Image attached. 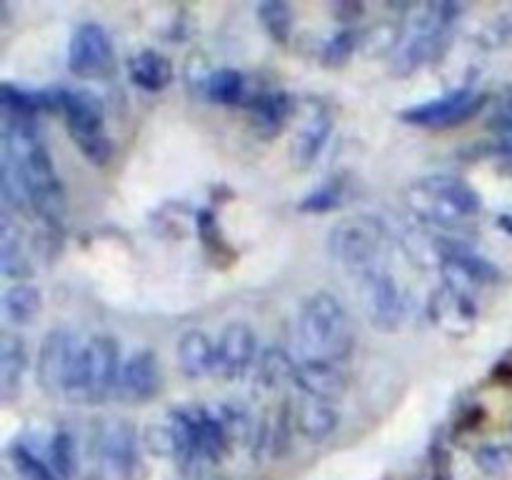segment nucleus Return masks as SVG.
<instances>
[{
	"instance_id": "32",
	"label": "nucleus",
	"mask_w": 512,
	"mask_h": 480,
	"mask_svg": "<svg viewBox=\"0 0 512 480\" xmlns=\"http://www.w3.org/2000/svg\"><path fill=\"white\" fill-rule=\"evenodd\" d=\"M360 48V35L353 28H343L333 35L330 40H325L323 45V65L328 68H340V65L348 63L353 58L355 50Z\"/></svg>"
},
{
	"instance_id": "28",
	"label": "nucleus",
	"mask_w": 512,
	"mask_h": 480,
	"mask_svg": "<svg viewBox=\"0 0 512 480\" xmlns=\"http://www.w3.org/2000/svg\"><path fill=\"white\" fill-rule=\"evenodd\" d=\"M245 93V78L240 70L235 68H220L205 78V95L215 103L233 105L243 98Z\"/></svg>"
},
{
	"instance_id": "30",
	"label": "nucleus",
	"mask_w": 512,
	"mask_h": 480,
	"mask_svg": "<svg viewBox=\"0 0 512 480\" xmlns=\"http://www.w3.org/2000/svg\"><path fill=\"white\" fill-rule=\"evenodd\" d=\"M258 18L275 43H288L290 33H293V10H290L288 3H280V0L260 3Z\"/></svg>"
},
{
	"instance_id": "31",
	"label": "nucleus",
	"mask_w": 512,
	"mask_h": 480,
	"mask_svg": "<svg viewBox=\"0 0 512 480\" xmlns=\"http://www.w3.org/2000/svg\"><path fill=\"white\" fill-rule=\"evenodd\" d=\"M75 443L73 435L68 430L58 428L53 435H50L48 443V465L60 475L63 480H68L70 475L75 473Z\"/></svg>"
},
{
	"instance_id": "17",
	"label": "nucleus",
	"mask_w": 512,
	"mask_h": 480,
	"mask_svg": "<svg viewBox=\"0 0 512 480\" xmlns=\"http://www.w3.org/2000/svg\"><path fill=\"white\" fill-rule=\"evenodd\" d=\"M430 318L448 335H465L475 323V303L470 295L443 285L430 298Z\"/></svg>"
},
{
	"instance_id": "23",
	"label": "nucleus",
	"mask_w": 512,
	"mask_h": 480,
	"mask_svg": "<svg viewBox=\"0 0 512 480\" xmlns=\"http://www.w3.org/2000/svg\"><path fill=\"white\" fill-rule=\"evenodd\" d=\"M0 273L5 278H28L30 263L25 255L23 243H20V228L13 223L8 210H3L0 220Z\"/></svg>"
},
{
	"instance_id": "33",
	"label": "nucleus",
	"mask_w": 512,
	"mask_h": 480,
	"mask_svg": "<svg viewBox=\"0 0 512 480\" xmlns=\"http://www.w3.org/2000/svg\"><path fill=\"white\" fill-rule=\"evenodd\" d=\"M340 203H343V183L328 180L323 188L313 190V193L300 200V210L303 213H328V210L338 208Z\"/></svg>"
},
{
	"instance_id": "9",
	"label": "nucleus",
	"mask_w": 512,
	"mask_h": 480,
	"mask_svg": "<svg viewBox=\"0 0 512 480\" xmlns=\"http://www.w3.org/2000/svg\"><path fill=\"white\" fill-rule=\"evenodd\" d=\"M355 283L368 323L380 333H395L405 320V298L395 275L383 265L355 278Z\"/></svg>"
},
{
	"instance_id": "10",
	"label": "nucleus",
	"mask_w": 512,
	"mask_h": 480,
	"mask_svg": "<svg viewBox=\"0 0 512 480\" xmlns=\"http://www.w3.org/2000/svg\"><path fill=\"white\" fill-rule=\"evenodd\" d=\"M78 350L80 340L75 338L70 328H53L45 335L43 345L38 350V363H35V378H38L40 390L45 395L65 398Z\"/></svg>"
},
{
	"instance_id": "16",
	"label": "nucleus",
	"mask_w": 512,
	"mask_h": 480,
	"mask_svg": "<svg viewBox=\"0 0 512 480\" xmlns=\"http://www.w3.org/2000/svg\"><path fill=\"white\" fill-rule=\"evenodd\" d=\"M330 130H333V120H330L328 110L323 105H315L290 140V160H293L295 168H310L318 160L325 143H328Z\"/></svg>"
},
{
	"instance_id": "1",
	"label": "nucleus",
	"mask_w": 512,
	"mask_h": 480,
	"mask_svg": "<svg viewBox=\"0 0 512 480\" xmlns=\"http://www.w3.org/2000/svg\"><path fill=\"white\" fill-rule=\"evenodd\" d=\"M0 173L18 185L25 203L45 225L63 228L65 215H68L65 190L33 118L3 113V170Z\"/></svg>"
},
{
	"instance_id": "15",
	"label": "nucleus",
	"mask_w": 512,
	"mask_h": 480,
	"mask_svg": "<svg viewBox=\"0 0 512 480\" xmlns=\"http://www.w3.org/2000/svg\"><path fill=\"white\" fill-rule=\"evenodd\" d=\"M293 383L298 385L303 395L325 400V403H335L348 390V375L340 368V363H333V360L305 358L295 365Z\"/></svg>"
},
{
	"instance_id": "26",
	"label": "nucleus",
	"mask_w": 512,
	"mask_h": 480,
	"mask_svg": "<svg viewBox=\"0 0 512 480\" xmlns=\"http://www.w3.org/2000/svg\"><path fill=\"white\" fill-rule=\"evenodd\" d=\"M293 358L283 348H265L258 360V383L268 390H278L288 380H295Z\"/></svg>"
},
{
	"instance_id": "19",
	"label": "nucleus",
	"mask_w": 512,
	"mask_h": 480,
	"mask_svg": "<svg viewBox=\"0 0 512 480\" xmlns=\"http://www.w3.org/2000/svg\"><path fill=\"white\" fill-rule=\"evenodd\" d=\"M175 355H178V368L185 378L198 380L215 373V343L205 330H188L180 335Z\"/></svg>"
},
{
	"instance_id": "34",
	"label": "nucleus",
	"mask_w": 512,
	"mask_h": 480,
	"mask_svg": "<svg viewBox=\"0 0 512 480\" xmlns=\"http://www.w3.org/2000/svg\"><path fill=\"white\" fill-rule=\"evenodd\" d=\"M145 448L153 455H165V458H175V435L173 428L168 425H148L143 430Z\"/></svg>"
},
{
	"instance_id": "13",
	"label": "nucleus",
	"mask_w": 512,
	"mask_h": 480,
	"mask_svg": "<svg viewBox=\"0 0 512 480\" xmlns=\"http://www.w3.org/2000/svg\"><path fill=\"white\" fill-rule=\"evenodd\" d=\"M258 355V335L243 320L225 325L215 343V375L225 380H238L253 368Z\"/></svg>"
},
{
	"instance_id": "12",
	"label": "nucleus",
	"mask_w": 512,
	"mask_h": 480,
	"mask_svg": "<svg viewBox=\"0 0 512 480\" xmlns=\"http://www.w3.org/2000/svg\"><path fill=\"white\" fill-rule=\"evenodd\" d=\"M68 68L78 78H100L113 68V43L98 23H80L68 43Z\"/></svg>"
},
{
	"instance_id": "22",
	"label": "nucleus",
	"mask_w": 512,
	"mask_h": 480,
	"mask_svg": "<svg viewBox=\"0 0 512 480\" xmlns=\"http://www.w3.org/2000/svg\"><path fill=\"white\" fill-rule=\"evenodd\" d=\"M25 368H28L25 343L18 335L3 333L0 338V393L5 400H10L20 390Z\"/></svg>"
},
{
	"instance_id": "25",
	"label": "nucleus",
	"mask_w": 512,
	"mask_h": 480,
	"mask_svg": "<svg viewBox=\"0 0 512 480\" xmlns=\"http://www.w3.org/2000/svg\"><path fill=\"white\" fill-rule=\"evenodd\" d=\"M195 420H198L200 455L203 460H218L230 443L213 405H195Z\"/></svg>"
},
{
	"instance_id": "6",
	"label": "nucleus",
	"mask_w": 512,
	"mask_h": 480,
	"mask_svg": "<svg viewBox=\"0 0 512 480\" xmlns=\"http://www.w3.org/2000/svg\"><path fill=\"white\" fill-rule=\"evenodd\" d=\"M48 108L58 110L65 120L70 138L78 145L80 153L93 165L108 163L113 145L103 128V105L88 90L60 88L48 95Z\"/></svg>"
},
{
	"instance_id": "3",
	"label": "nucleus",
	"mask_w": 512,
	"mask_h": 480,
	"mask_svg": "<svg viewBox=\"0 0 512 480\" xmlns=\"http://www.w3.org/2000/svg\"><path fill=\"white\" fill-rule=\"evenodd\" d=\"M298 335L308 358L343 363L355 348V328L350 313L328 290L305 298L298 313Z\"/></svg>"
},
{
	"instance_id": "20",
	"label": "nucleus",
	"mask_w": 512,
	"mask_h": 480,
	"mask_svg": "<svg viewBox=\"0 0 512 480\" xmlns=\"http://www.w3.org/2000/svg\"><path fill=\"white\" fill-rule=\"evenodd\" d=\"M293 110V95H288L285 90H270V93H263L260 98L253 100V105H250V120H253L255 130L260 135L273 138L293 118Z\"/></svg>"
},
{
	"instance_id": "21",
	"label": "nucleus",
	"mask_w": 512,
	"mask_h": 480,
	"mask_svg": "<svg viewBox=\"0 0 512 480\" xmlns=\"http://www.w3.org/2000/svg\"><path fill=\"white\" fill-rule=\"evenodd\" d=\"M128 75L138 88L158 93L173 83V63L158 50H140L128 60Z\"/></svg>"
},
{
	"instance_id": "7",
	"label": "nucleus",
	"mask_w": 512,
	"mask_h": 480,
	"mask_svg": "<svg viewBox=\"0 0 512 480\" xmlns=\"http://www.w3.org/2000/svg\"><path fill=\"white\" fill-rule=\"evenodd\" d=\"M388 233L383 223L370 215H350L333 225L328 235V250L353 278L383 268Z\"/></svg>"
},
{
	"instance_id": "27",
	"label": "nucleus",
	"mask_w": 512,
	"mask_h": 480,
	"mask_svg": "<svg viewBox=\"0 0 512 480\" xmlns=\"http://www.w3.org/2000/svg\"><path fill=\"white\" fill-rule=\"evenodd\" d=\"M215 413H218L220 423H223L225 435H228V443H253L255 423L250 410L243 403H235V400H225V403L213 405Z\"/></svg>"
},
{
	"instance_id": "14",
	"label": "nucleus",
	"mask_w": 512,
	"mask_h": 480,
	"mask_svg": "<svg viewBox=\"0 0 512 480\" xmlns=\"http://www.w3.org/2000/svg\"><path fill=\"white\" fill-rule=\"evenodd\" d=\"M163 385L158 358L153 350H135L123 360L115 383V398L125 405H140L153 400Z\"/></svg>"
},
{
	"instance_id": "29",
	"label": "nucleus",
	"mask_w": 512,
	"mask_h": 480,
	"mask_svg": "<svg viewBox=\"0 0 512 480\" xmlns=\"http://www.w3.org/2000/svg\"><path fill=\"white\" fill-rule=\"evenodd\" d=\"M10 463H13L15 475L18 480H63L53 468L48 465V460L40 458L35 450H30L25 443H15L10 448Z\"/></svg>"
},
{
	"instance_id": "4",
	"label": "nucleus",
	"mask_w": 512,
	"mask_h": 480,
	"mask_svg": "<svg viewBox=\"0 0 512 480\" xmlns=\"http://www.w3.org/2000/svg\"><path fill=\"white\" fill-rule=\"evenodd\" d=\"M463 13V8L455 3H423L413 5L400 20V35L395 43L390 65L393 73L400 78L413 75L430 55L438 50L440 40L453 28L455 18Z\"/></svg>"
},
{
	"instance_id": "11",
	"label": "nucleus",
	"mask_w": 512,
	"mask_h": 480,
	"mask_svg": "<svg viewBox=\"0 0 512 480\" xmlns=\"http://www.w3.org/2000/svg\"><path fill=\"white\" fill-rule=\"evenodd\" d=\"M483 105V93L470 88H458L440 95V98L428 100V103L403 110L400 118L410 125H423V128H453V125H460L473 118Z\"/></svg>"
},
{
	"instance_id": "35",
	"label": "nucleus",
	"mask_w": 512,
	"mask_h": 480,
	"mask_svg": "<svg viewBox=\"0 0 512 480\" xmlns=\"http://www.w3.org/2000/svg\"><path fill=\"white\" fill-rule=\"evenodd\" d=\"M475 460H478V465L485 470V473L498 475L512 463V453L510 448H505V445H485V448L478 450Z\"/></svg>"
},
{
	"instance_id": "36",
	"label": "nucleus",
	"mask_w": 512,
	"mask_h": 480,
	"mask_svg": "<svg viewBox=\"0 0 512 480\" xmlns=\"http://www.w3.org/2000/svg\"><path fill=\"white\" fill-rule=\"evenodd\" d=\"M490 128L500 130V135L512 133V98L505 100V103L495 110L493 118H490Z\"/></svg>"
},
{
	"instance_id": "18",
	"label": "nucleus",
	"mask_w": 512,
	"mask_h": 480,
	"mask_svg": "<svg viewBox=\"0 0 512 480\" xmlns=\"http://www.w3.org/2000/svg\"><path fill=\"white\" fill-rule=\"evenodd\" d=\"M290 413H293L295 430H298L303 438L313 440V443H323V440H328L340 425V415L338 410L333 408V403L310 398V395H303V398L293 405Z\"/></svg>"
},
{
	"instance_id": "37",
	"label": "nucleus",
	"mask_w": 512,
	"mask_h": 480,
	"mask_svg": "<svg viewBox=\"0 0 512 480\" xmlns=\"http://www.w3.org/2000/svg\"><path fill=\"white\" fill-rule=\"evenodd\" d=\"M493 153L510 155L512 158V133H503L493 140Z\"/></svg>"
},
{
	"instance_id": "5",
	"label": "nucleus",
	"mask_w": 512,
	"mask_h": 480,
	"mask_svg": "<svg viewBox=\"0 0 512 480\" xmlns=\"http://www.w3.org/2000/svg\"><path fill=\"white\" fill-rule=\"evenodd\" d=\"M120 348L113 335H90L80 343L65 400L75 405H98L115 393L120 373Z\"/></svg>"
},
{
	"instance_id": "2",
	"label": "nucleus",
	"mask_w": 512,
	"mask_h": 480,
	"mask_svg": "<svg viewBox=\"0 0 512 480\" xmlns=\"http://www.w3.org/2000/svg\"><path fill=\"white\" fill-rule=\"evenodd\" d=\"M405 205L423 223L460 233L480 213V195L455 175H428L405 190Z\"/></svg>"
},
{
	"instance_id": "8",
	"label": "nucleus",
	"mask_w": 512,
	"mask_h": 480,
	"mask_svg": "<svg viewBox=\"0 0 512 480\" xmlns=\"http://www.w3.org/2000/svg\"><path fill=\"white\" fill-rule=\"evenodd\" d=\"M93 460L110 480H130L138 465V435L128 420L105 418L93 425L90 435Z\"/></svg>"
},
{
	"instance_id": "24",
	"label": "nucleus",
	"mask_w": 512,
	"mask_h": 480,
	"mask_svg": "<svg viewBox=\"0 0 512 480\" xmlns=\"http://www.w3.org/2000/svg\"><path fill=\"white\" fill-rule=\"evenodd\" d=\"M43 295L30 283H13L3 293V315L10 325H28L38 318Z\"/></svg>"
}]
</instances>
